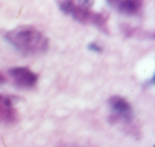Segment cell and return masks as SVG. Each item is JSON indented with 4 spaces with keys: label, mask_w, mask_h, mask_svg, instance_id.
I'll list each match as a JSON object with an SVG mask.
<instances>
[{
    "label": "cell",
    "mask_w": 155,
    "mask_h": 147,
    "mask_svg": "<svg viewBox=\"0 0 155 147\" xmlns=\"http://www.w3.org/2000/svg\"><path fill=\"white\" fill-rule=\"evenodd\" d=\"M17 109L11 96L0 94V124H14L18 122Z\"/></svg>",
    "instance_id": "cell-5"
},
{
    "label": "cell",
    "mask_w": 155,
    "mask_h": 147,
    "mask_svg": "<svg viewBox=\"0 0 155 147\" xmlns=\"http://www.w3.org/2000/svg\"><path fill=\"white\" fill-rule=\"evenodd\" d=\"M107 5L117 12L127 16L137 15L142 9L143 0H106Z\"/></svg>",
    "instance_id": "cell-6"
},
{
    "label": "cell",
    "mask_w": 155,
    "mask_h": 147,
    "mask_svg": "<svg viewBox=\"0 0 155 147\" xmlns=\"http://www.w3.org/2000/svg\"><path fill=\"white\" fill-rule=\"evenodd\" d=\"M108 105L113 112V117H110L113 123H120L123 125L132 123L133 110L130 103L125 98L119 95H113L108 100Z\"/></svg>",
    "instance_id": "cell-3"
},
{
    "label": "cell",
    "mask_w": 155,
    "mask_h": 147,
    "mask_svg": "<svg viewBox=\"0 0 155 147\" xmlns=\"http://www.w3.org/2000/svg\"><path fill=\"white\" fill-rule=\"evenodd\" d=\"M5 81H7V79H5V77L3 76L1 73H0V85H1V84H3V83H5Z\"/></svg>",
    "instance_id": "cell-9"
},
{
    "label": "cell",
    "mask_w": 155,
    "mask_h": 147,
    "mask_svg": "<svg viewBox=\"0 0 155 147\" xmlns=\"http://www.w3.org/2000/svg\"><path fill=\"white\" fill-rule=\"evenodd\" d=\"M75 1L80 5H82V7L89 8V9H91L94 3H95V0H75Z\"/></svg>",
    "instance_id": "cell-7"
},
{
    "label": "cell",
    "mask_w": 155,
    "mask_h": 147,
    "mask_svg": "<svg viewBox=\"0 0 155 147\" xmlns=\"http://www.w3.org/2000/svg\"><path fill=\"white\" fill-rule=\"evenodd\" d=\"M87 48H88L91 51L97 52V53H100V52H102V50H103V48H102L101 46H100L99 43H91Z\"/></svg>",
    "instance_id": "cell-8"
},
{
    "label": "cell",
    "mask_w": 155,
    "mask_h": 147,
    "mask_svg": "<svg viewBox=\"0 0 155 147\" xmlns=\"http://www.w3.org/2000/svg\"><path fill=\"white\" fill-rule=\"evenodd\" d=\"M5 39L16 50L27 54L46 52L49 48V39L33 26H19L5 34Z\"/></svg>",
    "instance_id": "cell-1"
},
{
    "label": "cell",
    "mask_w": 155,
    "mask_h": 147,
    "mask_svg": "<svg viewBox=\"0 0 155 147\" xmlns=\"http://www.w3.org/2000/svg\"><path fill=\"white\" fill-rule=\"evenodd\" d=\"M9 73L14 84L22 89H31L35 87L38 81V75L27 67H15L12 68Z\"/></svg>",
    "instance_id": "cell-4"
},
{
    "label": "cell",
    "mask_w": 155,
    "mask_h": 147,
    "mask_svg": "<svg viewBox=\"0 0 155 147\" xmlns=\"http://www.w3.org/2000/svg\"><path fill=\"white\" fill-rule=\"evenodd\" d=\"M56 3L63 13L71 15L77 21L84 24H94L102 33L110 34L107 24L110 15L107 12L95 13L89 8L80 5L75 0H56Z\"/></svg>",
    "instance_id": "cell-2"
}]
</instances>
